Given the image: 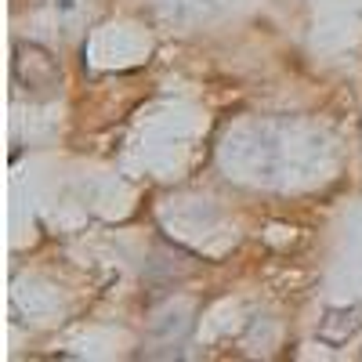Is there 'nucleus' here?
I'll list each match as a JSON object with an SVG mask.
<instances>
[{"mask_svg": "<svg viewBox=\"0 0 362 362\" xmlns=\"http://www.w3.org/2000/svg\"><path fill=\"white\" fill-rule=\"evenodd\" d=\"M15 83H22L25 90H33L37 98H47L58 87V62L37 44H18L15 47V62H11Z\"/></svg>", "mask_w": 362, "mask_h": 362, "instance_id": "obj_1", "label": "nucleus"}, {"mask_svg": "<svg viewBox=\"0 0 362 362\" xmlns=\"http://www.w3.org/2000/svg\"><path fill=\"white\" fill-rule=\"evenodd\" d=\"M362 329V308H351V312H326L322 326H319V337L326 344H344L348 337H355Z\"/></svg>", "mask_w": 362, "mask_h": 362, "instance_id": "obj_2", "label": "nucleus"}, {"mask_svg": "<svg viewBox=\"0 0 362 362\" xmlns=\"http://www.w3.org/2000/svg\"><path fill=\"white\" fill-rule=\"evenodd\" d=\"M58 4H62V8H73V0H58Z\"/></svg>", "mask_w": 362, "mask_h": 362, "instance_id": "obj_3", "label": "nucleus"}]
</instances>
